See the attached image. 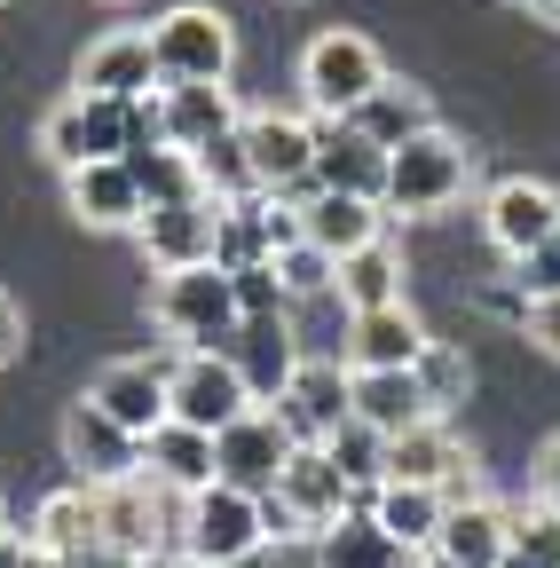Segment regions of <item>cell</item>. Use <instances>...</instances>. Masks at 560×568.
Returning <instances> with one entry per match:
<instances>
[{"mask_svg": "<svg viewBox=\"0 0 560 568\" xmlns=\"http://www.w3.org/2000/svg\"><path fill=\"white\" fill-rule=\"evenodd\" d=\"M268 537H276V529H268V497H245V489H230V481L182 497V537H174V545H182L190 568H237V560H253Z\"/></svg>", "mask_w": 560, "mask_h": 568, "instance_id": "obj_1", "label": "cell"}, {"mask_svg": "<svg viewBox=\"0 0 560 568\" xmlns=\"http://www.w3.org/2000/svg\"><path fill=\"white\" fill-rule=\"evenodd\" d=\"M466 182H474V151L435 126V134L403 142V151H387V197H379V213H410V222H427V213H442V205L466 197Z\"/></svg>", "mask_w": 560, "mask_h": 568, "instance_id": "obj_2", "label": "cell"}, {"mask_svg": "<svg viewBox=\"0 0 560 568\" xmlns=\"http://www.w3.org/2000/svg\"><path fill=\"white\" fill-rule=\"evenodd\" d=\"M387 88V63L364 32H316L301 55V95L316 119H356L371 95Z\"/></svg>", "mask_w": 560, "mask_h": 568, "instance_id": "obj_3", "label": "cell"}, {"mask_svg": "<svg viewBox=\"0 0 560 568\" xmlns=\"http://www.w3.org/2000/svg\"><path fill=\"white\" fill-rule=\"evenodd\" d=\"M151 316H159L182 347H205V355H222L230 332L245 324V316H237V284H230V268H174V276H159Z\"/></svg>", "mask_w": 560, "mask_h": 568, "instance_id": "obj_4", "label": "cell"}, {"mask_svg": "<svg viewBox=\"0 0 560 568\" xmlns=\"http://www.w3.org/2000/svg\"><path fill=\"white\" fill-rule=\"evenodd\" d=\"M151 55H159V80L166 88H222L230 80V55H237V32L222 9H174L151 24Z\"/></svg>", "mask_w": 560, "mask_h": 568, "instance_id": "obj_5", "label": "cell"}, {"mask_svg": "<svg viewBox=\"0 0 560 568\" xmlns=\"http://www.w3.org/2000/svg\"><path fill=\"white\" fill-rule=\"evenodd\" d=\"M245 410H261L237 379L230 355H205V347H182L166 364V418L174 426H197V435H222V426H237Z\"/></svg>", "mask_w": 560, "mask_h": 568, "instance_id": "obj_6", "label": "cell"}, {"mask_svg": "<svg viewBox=\"0 0 560 568\" xmlns=\"http://www.w3.org/2000/svg\"><path fill=\"white\" fill-rule=\"evenodd\" d=\"M347 514H364V497L339 481V466L324 458V450H293L285 458V474H276V497H268V529H339Z\"/></svg>", "mask_w": 560, "mask_h": 568, "instance_id": "obj_7", "label": "cell"}, {"mask_svg": "<svg viewBox=\"0 0 560 568\" xmlns=\"http://www.w3.org/2000/svg\"><path fill=\"white\" fill-rule=\"evenodd\" d=\"M40 151H48L63 174L126 159V103H95V95L72 88V95H63V103L40 119Z\"/></svg>", "mask_w": 560, "mask_h": 568, "instance_id": "obj_8", "label": "cell"}, {"mask_svg": "<svg viewBox=\"0 0 560 568\" xmlns=\"http://www.w3.org/2000/svg\"><path fill=\"white\" fill-rule=\"evenodd\" d=\"M387 481L442 489V506H474V497H481L474 458H466V443L450 435L442 418H427V426H410V435H395V443H387Z\"/></svg>", "mask_w": 560, "mask_h": 568, "instance_id": "obj_9", "label": "cell"}, {"mask_svg": "<svg viewBox=\"0 0 560 568\" xmlns=\"http://www.w3.org/2000/svg\"><path fill=\"white\" fill-rule=\"evenodd\" d=\"M293 450L301 443L285 435V418H276V410H245L237 426L214 435V481H230L245 497H276V474H285Z\"/></svg>", "mask_w": 560, "mask_h": 568, "instance_id": "obj_10", "label": "cell"}, {"mask_svg": "<svg viewBox=\"0 0 560 568\" xmlns=\"http://www.w3.org/2000/svg\"><path fill=\"white\" fill-rule=\"evenodd\" d=\"M481 230L506 261H529L537 245L560 237V190L552 182H529V174H506L498 190L481 197Z\"/></svg>", "mask_w": 560, "mask_h": 568, "instance_id": "obj_11", "label": "cell"}, {"mask_svg": "<svg viewBox=\"0 0 560 568\" xmlns=\"http://www.w3.org/2000/svg\"><path fill=\"white\" fill-rule=\"evenodd\" d=\"M230 364H237V379H245V395L261 403V410H276L285 403V387L301 379V332H293V316H253V324H237L230 332Z\"/></svg>", "mask_w": 560, "mask_h": 568, "instance_id": "obj_12", "label": "cell"}, {"mask_svg": "<svg viewBox=\"0 0 560 568\" xmlns=\"http://www.w3.org/2000/svg\"><path fill=\"white\" fill-rule=\"evenodd\" d=\"M63 466H72V481L111 489V481H134V474H143V443H134L111 410H95V403L80 395L72 410H63Z\"/></svg>", "mask_w": 560, "mask_h": 568, "instance_id": "obj_13", "label": "cell"}, {"mask_svg": "<svg viewBox=\"0 0 560 568\" xmlns=\"http://www.w3.org/2000/svg\"><path fill=\"white\" fill-rule=\"evenodd\" d=\"M245 159H253V190H261V197H285L293 182L316 174V119L245 111Z\"/></svg>", "mask_w": 560, "mask_h": 568, "instance_id": "obj_14", "label": "cell"}, {"mask_svg": "<svg viewBox=\"0 0 560 568\" xmlns=\"http://www.w3.org/2000/svg\"><path fill=\"white\" fill-rule=\"evenodd\" d=\"M276 418H285V435L324 450L347 418H356V395H347V364H324V355H308L301 379L285 387V403H276Z\"/></svg>", "mask_w": 560, "mask_h": 568, "instance_id": "obj_15", "label": "cell"}, {"mask_svg": "<svg viewBox=\"0 0 560 568\" xmlns=\"http://www.w3.org/2000/svg\"><path fill=\"white\" fill-rule=\"evenodd\" d=\"M214 230H222V197H190V205H151L134 237L159 261V276H174V268H214Z\"/></svg>", "mask_w": 560, "mask_h": 568, "instance_id": "obj_16", "label": "cell"}, {"mask_svg": "<svg viewBox=\"0 0 560 568\" xmlns=\"http://www.w3.org/2000/svg\"><path fill=\"white\" fill-rule=\"evenodd\" d=\"M88 403H95V410H111L134 443H151L159 426H166V364H151V355H119V364H103V372H95Z\"/></svg>", "mask_w": 560, "mask_h": 568, "instance_id": "obj_17", "label": "cell"}, {"mask_svg": "<svg viewBox=\"0 0 560 568\" xmlns=\"http://www.w3.org/2000/svg\"><path fill=\"white\" fill-rule=\"evenodd\" d=\"M24 537H32L40 552H55V560H72V568L95 560V552H103V489H95V481H63V489H48Z\"/></svg>", "mask_w": 560, "mask_h": 568, "instance_id": "obj_18", "label": "cell"}, {"mask_svg": "<svg viewBox=\"0 0 560 568\" xmlns=\"http://www.w3.org/2000/svg\"><path fill=\"white\" fill-rule=\"evenodd\" d=\"M159 80V55H151V32H103L88 55H80V95H95V103H143V95H159L151 88Z\"/></svg>", "mask_w": 560, "mask_h": 568, "instance_id": "obj_19", "label": "cell"}, {"mask_svg": "<svg viewBox=\"0 0 560 568\" xmlns=\"http://www.w3.org/2000/svg\"><path fill=\"white\" fill-rule=\"evenodd\" d=\"M316 190L332 197H387V151L371 134H356L347 119H316Z\"/></svg>", "mask_w": 560, "mask_h": 568, "instance_id": "obj_20", "label": "cell"}, {"mask_svg": "<svg viewBox=\"0 0 560 568\" xmlns=\"http://www.w3.org/2000/svg\"><path fill=\"white\" fill-rule=\"evenodd\" d=\"M159 481L151 474H134V481H111L103 489V552L119 560H151L166 552V506H159Z\"/></svg>", "mask_w": 560, "mask_h": 568, "instance_id": "obj_21", "label": "cell"}, {"mask_svg": "<svg viewBox=\"0 0 560 568\" xmlns=\"http://www.w3.org/2000/svg\"><path fill=\"white\" fill-rule=\"evenodd\" d=\"M506 545H513V514L498 506V497L450 506V514H442V537H435V552H442L450 568H506Z\"/></svg>", "mask_w": 560, "mask_h": 568, "instance_id": "obj_22", "label": "cell"}, {"mask_svg": "<svg viewBox=\"0 0 560 568\" xmlns=\"http://www.w3.org/2000/svg\"><path fill=\"white\" fill-rule=\"evenodd\" d=\"M63 197H72V213L88 230H143V190H134V174H126V159H111V166H80V174H63Z\"/></svg>", "mask_w": 560, "mask_h": 568, "instance_id": "obj_23", "label": "cell"}, {"mask_svg": "<svg viewBox=\"0 0 560 568\" xmlns=\"http://www.w3.org/2000/svg\"><path fill=\"white\" fill-rule=\"evenodd\" d=\"M347 395H356V418L371 435H410V426H427V395H418V372H347Z\"/></svg>", "mask_w": 560, "mask_h": 568, "instance_id": "obj_24", "label": "cell"}, {"mask_svg": "<svg viewBox=\"0 0 560 568\" xmlns=\"http://www.w3.org/2000/svg\"><path fill=\"white\" fill-rule=\"evenodd\" d=\"M143 474L166 489V497H197L214 489V435H197V426H159V435L143 443Z\"/></svg>", "mask_w": 560, "mask_h": 568, "instance_id": "obj_25", "label": "cell"}, {"mask_svg": "<svg viewBox=\"0 0 560 568\" xmlns=\"http://www.w3.org/2000/svg\"><path fill=\"white\" fill-rule=\"evenodd\" d=\"M418 355H427V332L410 308L356 316V332H347V372H418Z\"/></svg>", "mask_w": 560, "mask_h": 568, "instance_id": "obj_26", "label": "cell"}, {"mask_svg": "<svg viewBox=\"0 0 560 568\" xmlns=\"http://www.w3.org/2000/svg\"><path fill=\"white\" fill-rule=\"evenodd\" d=\"M245 126V111H237V95L230 88H166V142L174 151H214L222 134H237Z\"/></svg>", "mask_w": 560, "mask_h": 568, "instance_id": "obj_27", "label": "cell"}, {"mask_svg": "<svg viewBox=\"0 0 560 568\" xmlns=\"http://www.w3.org/2000/svg\"><path fill=\"white\" fill-rule=\"evenodd\" d=\"M379 222H387V213H379L371 197H332V190H324L316 205H301V237H308L316 253H332V261L379 245Z\"/></svg>", "mask_w": 560, "mask_h": 568, "instance_id": "obj_28", "label": "cell"}, {"mask_svg": "<svg viewBox=\"0 0 560 568\" xmlns=\"http://www.w3.org/2000/svg\"><path fill=\"white\" fill-rule=\"evenodd\" d=\"M364 514H371V521H379V529H387V537H395L403 552H427V545L442 537V514H450V506H442V489H410V481H379Z\"/></svg>", "mask_w": 560, "mask_h": 568, "instance_id": "obj_29", "label": "cell"}, {"mask_svg": "<svg viewBox=\"0 0 560 568\" xmlns=\"http://www.w3.org/2000/svg\"><path fill=\"white\" fill-rule=\"evenodd\" d=\"M356 134H371L379 151H403V142H418V134H435V103H427V88H410V80H387L356 119H347Z\"/></svg>", "mask_w": 560, "mask_h": 568, "instance_id": "obj_30", "label": "cell"}, {"mask_svg": "<svg viewBox=\"0 0 560 568\" xmlns=\"http://www.w3.org/2000/svg\"><path fill=\"white\" fill-rule=\"evenodd\" d=\"M339 301H347V316H379V308H403V261L387 253V237L339 261Z\"/></svg>", "mask_w": 560, "mask_h": 568, "instance_id": "obj_31", "label": "cell"}, {"mask_svg": "<svg viewBox=\"0 0 560 568\" xmlns=\"http://www.w3.org/2000/svg\"><path fill=\"white\" fill-rule=\"evenodd\" d=\"M276 261V230H268V197H230L222 205V230H214V268H261Z\"/></svg>", "mask_w": 560, "mask_h": 568, "instance_id": "obj_32", "label": "cell"}, {"mask_svg": "<svg viewBox=\"0 0 560 568\" xmlns=\"http://www.w3.org/2000/svg\"><path fill=\"white\" fill-rule=\"evenodd\" d=\"M316 568H410V552H403L371 514H347L339 529L316 537Z\"/></svg>", "mask_w": 560, "mask_h": 568, "instance_id": "obj_33", "label": "cell"}, {"mask_svg": "<svg viewBox=\"0 0 560 568\" xmlns=\"http://www.w3.org/2000/svg\"><path fill=\"white\" fill-rule=\"evenodd\" d=\"M126 174H134V190H143V205H190V197H205V174H197L190 151H126Z\"/></svg>", "mask_w": 560, "mask_h": 568, "instance_id": "obj_34", "label": "cell"}, {"mask_svg": "<svg viewBox=\"0 0 560 568\" xmlns=\"http://www.w3.org/2000/svg\"><path fill=\"white\" fill-rule=\"evenodd\" d=\"M324 458H332V466H339V481H347V489H356L364 506H371V489L387 481V435H371L364 418H347L339 435L324 443Z\"/></svg>", "mask_w": 560, "mask_h": 568, "instance_id": "obj_35", "label": "cell"}, {"mask_svg": "<svg viewBox=\"0 0 560 568\" xmlns=\"http://www.w3.org/2000/svg\"><path fill=\"white\" fill-rule=\"evenodd\" d=\"M466 387H474V364H466V347H450V339H427V355H418V395H427V410L442 418L450 403H466Z\"/></svg>", "mask_w": 560, "mask_h": 568, "instance_id": "obj_36", "label": "cell"}, {"mask_svg": "<svg viewBox=\"0 0 560 568\" xmlns=\"http://www.w3.org/2000/svg\"><path fill=\"white\" fill-rule=\"evenodd\" d=\"M276 284H285V301H293V308H301V301H324V293H339V261L316 253V245L301 237V245L276 253Z\"/></svg>", "mask_w": 560, "mask_h": 568, "instance_id": "obj_37", "label": "cell"}, {"mask_svg": "<svg viewBox=\"0 0 560 568\" xmlns=\"http://www.w3.org/2000/svg\"><path fill=\"white\" fill-rule=\"evenodd\" d=\"M506 568H560V514L544 506V497L513 514V545H506Z\"/></svg>", "mask_w": 560, "mask_h": 568, "instance_id": "obj_38", "label": "cell"}, {"mask_svg": "<svg viewBox=\"0 0 560 568\" xmlns=\"http://www.w3.org/2000/svg\"><path fill=\"white\" fill-rule=\"evenodd\" d=\"M230 284H237V316H245V324H253V316H293L285 284H276V261H261V268H237Z\"/></svg>", "mask_w": 560, "mask_h": 568, "instance_id": "obj_39", "label": "cell"}, {"mask_svg": "<svg viewBox=\"0 0 560 568\" xmlns=\"http://www.w3.org/2000/svg\"><path fill=\"white\" fill-rule=\"evenodd\" d=\"M126 151H174L166 142V88L143 95V103H126Z\"/></svg>", "mask_w": 560, "mask_h": 568, "instance_id": "obj_40", "label": "cell"}, {"mask_svg": "<svg viewBox=\"0 0 560 568\" xmlns=\"http://www.w3.org/2000/svg\"><path fill=\"white\" fill-rule=\"evenodd\" d=\"M513 284H521L529 301H552V293H560V237H552V245H537L529 261H513Z\"/></svg>", "mask_w": 560, "mask_h": 568, "instance_id": "obj_41", "label": "cell"}, {"mask_svg": "<svg viewBox=\"0 0 560 568\" xmlns=\"http://www.w3.org/2000/svg\"><path fill=\"white\" fill-rule=\"evenodd\" d=\"M521 332L544 347V355H560V293L552 301H529V316H521Z\"/></svg>", "mask_w": 560, "mask_h": 568, "instance_id": "obj_42", "label": "cell"}, {"mask_svg": "<svg viewBox=\"0 0 560 568\" xmlns=\"http://www.w3.org/2000/svg\"><path fill=\"white\" fill-rule=\"evenodd\" d=\"M0 568H72V560H55V552H40L32 537H9V545H0Z\"/></svg>", "mask_w": 560, "mask_h": 568, "instance_id": "obj_43", "label": "cell"}, {"mask_svg": "<svg viewBox=\"0 0 560 568\" xmlns=\"http://www.w3.org/2000/svg\"><path fill=\"white\" fill-rule=\"evenodd\" d=\"M17 347H24V316H17L9 293H0V364H17Z\"/></svg>", "mask_w": 560, "mask_h": 568, "instance_id": "obj_44", "label": "cell"}, {"mask_svg": "<svg viewBox=\"0 0 560 568\" xmlns=\"http://www.w3.org/2000/svg\"><path fill=\"white\" fill-rule=\"evenodd\" d=\"M537 489H544V497H560V435H552V443H544V458H537Z\"/></svg>", "mask_w": 560, "mask_h": 568, "instance_id": "obj_45", "label": "cell"}, {"mask_svg": "<svg viewBox=\"0 0 560 568\" xmlns=\"http://www.w3.org/2000/svg\"><path fill=\"white\" fill-rule=\"evenodd\" d=\"M410 568H450V560H442V552L427 545V552H410Z\"/></svg>", "mask_w": 560, "mask_h": 568, "instance_id": "obj_46", "label": "cell"}, {"mask_svg": "<svg viewBox=\"0 0 560 568\" xmlns=\"http://www.w3.org/2000/svg\"><path fill=\"white\" fill-rule=\"evenodd\" d=\"M126 568H174V560H166V552H151V560H126Z\"/></svg>", "mask_w": 560, "mask_h": 568, "instance_id": "obj_47", "label": "cell"}, {"mask_svg": "<svg viewBox=\"0 0 560 568\" xmlns=\"http://www.w3.org/2000/svg\"><path fill=\"white\" fill-rule=\"evenodd\" d=\"M9 537H17V529H9V506H0V545H9Z\"/></svg>", "mask_w": 560, "mask_h": 568, "instance_id": "obj_48", "label": "cell"}, {"mask_svg": "<svg viewBox=\"0 0 560 568\" xmlns=\"http://www.w3.org/2000/svg\"><path fill=\"white\" fill-rule=\"evenodd\" d=\"M537 9H544V17H560V0H537Z\"/></svg>", "mask_w": 560, "mask_h": 568, "instance_id": "obj_49", "label": "cell"}, {"mask_svg": "<svg viewBox=\"0 0 560 568\" xmlns=\"http://www.w3.org/2000/svg\"><path fill=\"white\" fill-rule=\"evenodd\" d=\"M544 506H552V514H560V497H544Z\"/></svg>", "mask_w": 560, "mask_h": 568, "instance_id": "obj_50", "label": "cell"}]
</instances>
